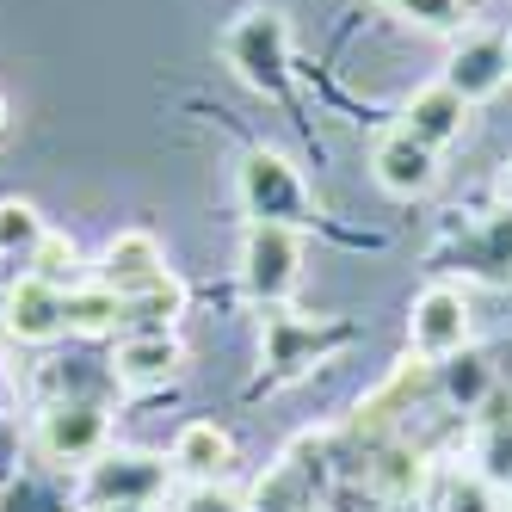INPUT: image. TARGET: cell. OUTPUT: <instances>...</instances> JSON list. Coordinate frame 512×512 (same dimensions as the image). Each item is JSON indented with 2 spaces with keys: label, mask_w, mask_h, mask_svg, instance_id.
<instances>
[{
  "label": "cell",
  "mask_w": 512,
  "mask_h": 512,
  "mask_svg": "<svg viewBox=\"0 0 512 512\" xmlns=\"http://www.w3.org/2000/svg\"><path fill=\"white\" fill-rule=\"evenodd\" d=\"M223 62L253 93L284 99V87H290V25H284V13H272V7L241 13L223 31Z\"/></svg>",
  "instance_id": "6da1fadb"
},
{
  "label": "cell",
  "mask_w": 512,
  "mask_h": 512,
  "mask_svg": "<svg viewBox=\"0 0 512 512\" xmlns=\"http://www.w3.org/2000/svg\"><path fill=\"white\" fill-rule=\"evenodd\" d=\"M241 210L253 216V223H284V229H303L309 223V186L297 179V167H290L278 149H253L241 161Z\"/></svg>",
  "instance_id": "7a4b0ae2"
},
{
  "label": "cell",
  "mask_w": 512,
  "mask_h": 512,
  "mask_svg": "<svg viewBox=\"0 0 512 512\" xmlns=\"http://www.w3.org/2000/svg\"><path fill=\"white\" fill-rule=\"evenodd\" d=\"M167 469L173 463H161L149 451H99L87 463V475H81V500L93 512H105V506H155L167 494Z\"/></svg>",
  "instance_id": "3957f363"
},
{
  "label": "cell",
  "mask_w": 512,
  "mask_h": 512,
  "mask_svg": "<svg viewBox=\"0 0 512 512\" xmlns=\"http://www.w3.org/2000/svg\"><path fill=\"white\" fill-rule=\"evenodd\" d=\"M303 278V235L284 229V223H253L247 229V247H241V284L253 303L278 309Z\"/></svg>",
  "instance_id": "277c9868"
},
{
  "label": "cell",
  "mask_w": 512,
  "mask_h": 512,
  "mask_svg": "<svg viewBox=\"0 0 512 512\" xmlns=\"http://www.w3.org/2000/svg\"><path fill=\"white\" fill-rule=\"evenodd\" d=\"M112 438V420H105V401H50L38 414V451L50 463H93Z\"/></svg>",
  "instance_id": "5b68a950"
},
{
  "label": "cell",
  "mask_w": 512,
  "mask_h": 512,
  "mask_svg": "<svg viewBox=\"0 0 512 512\" xmlns=\"http://www.w3.org/2000/svg\"><path fill=\"white\" fill-rule=\"evenodd\" d=\"M334 346H346L340 321H303L284 303L266 309V364H272V377H303L309 364H321Z\"/></svg>",
  "instance_id": "8992f818"
},
{
  "label": "cell",
  "mask_w": 512,
  "mask_h": 512,
  "mask_svg": "<svg viewBox=\"0 0 512 512\" xmlns=\"http://www.w3.org/2000/svg\"><path fill=\"white\" fill-rule=\"evenodd\" d=\"M408 340L426 364H445L469 346V297L451 284H432L414 297V315H408Z\"/></svg>",
  "instance_id": "52a82bcc"
},
{
  "label": "cell",
  "mask_w": 512,
  "mask_h": 512,
  "mask_svg": "<svg viewBox=\"0 0 512 512\" xmlns=\"http://www.w3.org/2000/svg\"><path fill=\"white\" fill-rule=\"evenodd\" d=\"M506 81H512V44H506V38H494V31H469V38L451 50L445 87H451V93H463L469 105H475V99H494Z\"/></svg>",
  "instance_id": "ba28073f"
},
{
  "label": "cell",
  "mask_w": 512,
  "mask_h": 512,
  "mask_svg": "<svg viewBox=\"0 0 512 512\" xmlns=\"http://www.w3.org/2000/svg\"><path fill=\"white\" fill-rule=\"evenodd\" d=\"M167 278V253L155 235H142V229H124L118 241H105V260H99V284L105 290H118V297H142L149 284Z\"/></svg>",
  "instance_id": "9c48e42d"
},
{
  "label": "cell",
  "mask_w": 512,
  "mask_h": 512,
  "mask_svg": "<svg viewBox=\"0 0 512 512\" xmlns=\"http://www.w3.org/2000/svg\"><path fill=\"white\" fill-rule=\"evenodd\" d=\"M371 167H377V186H383V192H395V198H420V192H432V179H438V149L414 142L408 130H389V136L377 142Z\"/></svg>",
  "instance_id": "30bf717a"
},
{
  "label": "cell",
  "mask_w": 512,
  "mask_h": 512,
  "mask_svg": "<svg viewBox=\"0 0 512 512\" xmlns=\"http://www.w3.org/2000/svg\"><path fill=\"white\" fill-rule=\"evenodd\" d=\"M62 297L68 290H56V284H44V278H19L13 290H7V334L13 340H25V346H44V340H56L62 334Z\"/></svg>",
  "instance_id": "8fae6325"
},
{
  "label": "cell",
  "mask_w": 512,
  "mask_h": 512,
  "mask_svg": "<svg viewBox=\"0 0 512 512\" xmlns=\"http://www.w3.org/2000/svg\"><path fill=\"white\" fill-rule=\"evenodd\" d=\"M463 124H469V99L451 93L445 81H438V87H420V93L408 99V112H401V130H408L414 142H426V149H445V142H457Z\"/></svg>",
  "instance_id": "7c38bea8"
},
{
  "label": "cell",
  "mask_w": 512,
  "mask_h": 512,
  "mask_svg": "<svg viewBox=\"0 0 512 512\" xmlns=\"http://www.w3.org/2000/svg\"><path fill=\"white\" fill-rule=\"evenodd\" d=\"M229 463H235V438L216 426V420L179 426V438H173V469H179V475H192L198 488H216Z\"/></svg>",
  "instance_id": "4fadbf2b"
},
{
  "label": "cell",
  "mask_w": 512,
  "mask_h": 512,
  "mask_svg": "<svg viewBox=\"0 0 512 512\" xmlns=\"http://www.w3.org/2000/svg\"><path fill=\"white\" fill-rule=\"evenodd\" d=\"M179 364H186V352H179L173 334H124L118 358H112V377L136 383V389H155V383H167L179 371Z\"/></svg>",
  "instance_id": "5bb4252c"
},
{
  "label": "cell",
  "mask_w": 512,
  "mask_h": 512,
  "mask_svg": "<svg viewBox=\"0 0 512 512\" xmlns=\"http://www.w3.org/2000/svg\"><path fill=\"white\" fill-rule=\"evenodd\" d=\"M186 309V284L173 272L161 284H149L142 297H124V315H118V334H173V315Z\"/></svg>",
  "instance_id": "9a60e30c"
},
{
  "label": "cell",
  "mask_w": 512,
  "mask_h": 512,
  "mask_svg": "<svg viewBox=\"0 0 512 512\" xmlns=\"http://www.w3.org/2000/svg\"><path fill=\"white\" fill-rule=\"evenodd\" d=\"M482 451H475V475H482V482H494V488H506L512 482V401L506 395H488L482 401Z\"/></svg>",
  "instance_id": "2e32d148"
},
{
  "label": "cell",
  "mask_w": 512,
  "mask_h": 512,
  "mask_svg": "<svg viewBox=\"0 0 512 512\" xmlns=\"http://www.w3.org/2000/svg\"><path fill=\"white\" fill-rule=\"evenodd\" d=\"M438 383H445V395L457 401V408L463 414H475V408H482V401L494 395V371H488V358L482 352H457V358H445V364H438Z\"/></svg>",
  "instance_id": "e0dca14e"
},
{
  "label": "cell",
  "mask_w": 512,
  "mask_h": 512,
  "mask_svg": "<svg viewBox=\"0 0 512 512\" xmlns=\"http://www.w3.org/2000/svg\"><path fill=\"white\" fill-rule=\"evenodd\" d=\"M118 315H124V297L105 284H87V290H68L62 297V321L75 334H118Z\"/></svg>",
  "instance_id": "ac0fdd59"
},
{
  "label": "cell",
  "mask_w": 512,
  "mask_h": 512,
  "mask_svg": "<svg viewBox=\"0 0 512 512\" xmlns=\"http://www.w3.org/2000/svg\"><path fill=\"white\" fill-rule=\"evenodd\" d=\"M247 512H309V475L297 463H272L247 494Z\"/></svg>",
  "instance_id": "d6986e66"
},
{
  "label": "cell",
  "mask_w": 512,
  "mask_h": 512,
  "mask_svg": "<svg viewBox=\"0 0 512 512\" xmlns=\"http://www.w3.org/2000/svg\"><path fill=\"white\" fill-rule=\"evenodd\" d=\"M38 241H44L38 210L19 204V198H0V253H7V260H19V253H31Z\"/></svg>",
  "instance_id": "ffe728a7"
},
{
  "label": "cell",
  "mask_w": 512,
  "mask_h": 512,
  "mask_svg": "<svg viewBox=\"0 0 512 512\" xmlns=\"http://www.w3.org/2000/svg\"><path fill=\"white\" fill-rule=\"evenodd\" d=\"M31 278H44L56 290H75V241L68 235H44L31 247Z\"/></svg>",
  "instance_id": "44dd1931"
},
{
  "label": "cell",
  "mask_w": 512,
  "mask_h": 512,
  "mask_svg": "<svg viewBox=\"0 0 512 512\" xmlns=\"http://www.w3.org/2000/svg\"><path fill=\"white\" fill-rule=\"evenodd\" d=\"M469 253H475V266H482L488 278H506V272H512V210H506V216H494V223L475 235V247H469Z\"/></svg>",
  "instance_id": "7402d4cb"
},
{
  "label": "cell",
  "mask_w": 512,
  "mask_h": 512,
  "mask_svg": "<svg viewBox=\"0 0 512 512\" xmlns=\"http://www.w3.org/2000/svg\"><path fill=\"white\" fill-rule=\"evenodd\" d=\"M438 512H500L494 482H482V475H451V482L438 488Z\"/></svg>",
  "instance_id": "603a6c76"
},
{
  "label": "cell",
  "mask_w": 512,
  "mask_h": 512,
  "mask_svg": "<svg viewBox=\"0 0 512 512\" xmlns=\"http://www.w3.org/2000/svg\"><path fill=\"white\" fill-rule=\"evenodd\" d=\"M389 7L408 25H426V31H457L463 25V0H389Z\"/></svg>",
  "instance_id": "cb8c5ba5"
},
{
  "label": "cell",
  "mask_w": 512,
  "mask_h": 512,
  "mask_svg": "<svg viewBox=\"0 0 512 512\" xmlns=\"http://www.w3.org/2000/svg\"><path fill=\"white\" fill-rule=\"evenodd\" d=\"M179 512H247V506H241V500H229L223 488H192Z\"/></svg>",
  "instance_id": "d4e9b609"
},
{
  "label": "cell",
  "mask_w": 512,
  "mask_h": 512,
  "mask_svg": "<svg viewBox=\"0 0 512 512\" xmlns=\"http://www.w3.org/2000/svg\"><path fill=\"white\" fill-rule=\"evenodd\" d=\"M13 475H19V426L0 420V488H7Z\"/></svg>",
  "instance_id": "484cf974"
},
{
  "label": "cell",
  "mask_w": 512,
  "mask_h": 512,
  "mask_svg": "<svg viewBox=\"0 0 512 512\" xmlns=\"http://www.w3.org/2000/svg\"><path fill=\"white\" fill-rule=\"evenodd\" d=\"M500 198H506V210H512V161H506V173H500Z\"/></svg>",
  "instance_id": "4316f807"
},
{
  "label": "cell",
  "mask_w": 512,
  "mask_h": 512,
  "mask_svg": "<svg viewBox=\"0 0 512 512\" xmlns=\"http://www.w3.org/2000/svg\"><path fill=\"white\" fill-rule=\"evenodd\" d=\"M105 512H155V506H105Z\"/></svg>",
  "instance_id": "83f0119b"
},
{
  "label": "cell",
  "mask_w": 512,
  "mask_h": 512,
  "mask_svg": "<svg viewBox=\"0 0 512 512\" xmlns=\"http://www.w3.org/2000/svg\"><path fill=\"white\" fill-rule=\"evenodd\" d=\"M0 130H7V99H0Z\"/></svg>",
  "instance_id": "f1b7e54d"
},
{
  "label": "cell",
  "mask_w": 512,
  "mask_h": 512,
  "mask_svg": "<svg viewBox=\"0 0 512 512\" xmlns=\"http://www.w3.org/2000/svg\"><path fill=\"white\" fill-rule=\"evenodd\" d=\"M506 500H512V482H506Z\"/></svg>",
  "instance_id": "f546056e"
}]
</instances>
